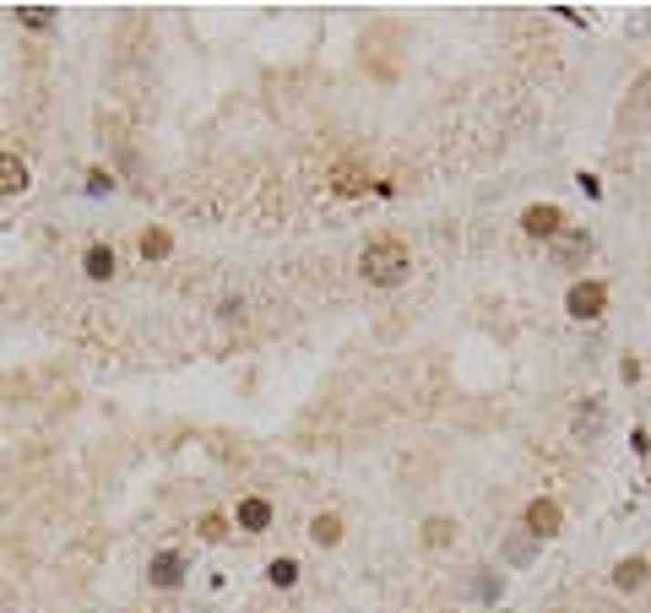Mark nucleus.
<instances>
[{
	"label": "nucleus",
	"instance_id": "nucleus-1",
	"mask_svg": "<svg viewBox=\"0 0 651 613\" xmlns=\"http://www.w3.org/2000/svg\"><path fill=\"white\" fill-rule=\"evenodd\" d=\"M358 272H364L375 288H397V283L413 272V255H408L402 239H369L364 255H358Z\"/></svg>",
	"mask_w": 651,
	"mask_h": 613
},
{
	"label": "nucleus",
	"instance_id": "nucleus-2",
	"mask_svg": "<svg viewBox=\"0 0 651 613\" xmlns=\"http://www.w3.org/2000/svg\"><path fill=\"white\" fill-rule=\"evenodd\" d=\"M564 309H570L575 320H597V315L608 309V288H603V283H575V288L564 294Z\"/></svg>",
	"mask_w": 651,
	"mask_h": 613
},
{
	"label": "nucleus",
	"instance_id": "nucleus-3",
	"mask_svg": "<svg viewBox=\"0 0 651 613\" xmlns=\"http://www.w3.org/2000/svg\"><path fill=\"white\" fill-rule=\"evenodd\" d=\"M586 250H592V234H586V228H575V234H553V239H548V255H553L559 266L586 261Z\"/></svg>",
	"mask_w": 651,
	"mask_h": 613
},
{
	"label": "nucleus",
	"instance_id": "nucleus-4",
	"mask_svg": "<svg viewBox=\"0 0 651 613\" xmlns=\"http://www.w3.org/2000/svg\"><path fill=\"white\" fill-rule=\"evenodd\" d=\"M559 223H564V212H559L553 202L527 206V212H522V228H527L532 239H553V234H559Z\"/></svg>",
	"mask_w": 651,
	"mask_h": 613
},
{
	"label": "nucleus",
	"instance_id": "nucleus-5",
	"mask_svg": "<svg viewBox=\"0 0 651 613\" xmlns=\"http://www.w3.org/2000/svg\"><path fill=\"white\" fill-rule=\"evenodd\" d=\"M147 576H152V587H180V576H185V559L174 554V548H163V554H152V565H147Z\"/></svg>",
	"mask_w": 651,
	"mask_h": 613
},
{
	"label": "nucleus",
	"instance_id": "nucleus-6",
	"mask_svg": "<svg viewBox=\"0 0 651 613\" xmlns=\"http://www.w3.org/2000/svg\"><path fill=\"white\" fill-rule=\"evenodd\" d=\"M559 521H564V515H559L553 500H532V505H527V532H532V537H553Z\"/></svg>",
	"mask_w": 651,
	"mask_h": 613
},
{
	"label": "nucleus",
	"instance_id": "nucleus-7",
	"mask_svg": "<svg viewBox=\"0 0 651 613\" xmlns=\"http://www.w3.org/2000/svg\"><path fill=\"white\" fill-rule=\"evenodd\" d=\"M27 191V163L16 152H0V196H16Z\"/></svg>",
	"mask_w": 651,
	"mask_h": 613
},
{
	"label": "nucleus",
	"instance_id": "nucleus-8",
	"mask_svg": "<svg viewBox=\"0 0 651 613\" xmlns=\"http://www.w3.org/2000/svg\"><path fill=\"white\" fill-rule=\"evenodd\" d=\"M239 526L244 532H266L272 526V505L266 500H239Z\"/></svg>",
	"mask_w": 651,
	"mask_h": 613
},
{
	"label": "nucleus",
	"instance_id": "nucleus-9",
	"mask_svg": "<svg viewBox=\"0 0 651 613\" xmlns=\"http://www.w3.org/2000/svg\"><path fill=\"white\" fill-rule=\"evenodd\" d=\"M82 272H88V277H98V283H104V277H114V250H108V244H93V250L82 255Z\"/></svg>",
	"mask_w": 651,
	"mask_h": 613
},
{
	"label": "nucleus",
	"instance_id": "nucleus-10",
	"mask_svg": "<svg viewBox=\"0 0 651 613\" xmlns=\"http://www.w3.org/2000/svg\"><path fill=\"white\" fill-rule=\"evenodd\" d=\"M646 576H651L646 559H619V565H614V587H625V592H630V587H641Z\"/></svg>",
	"mask_w": 651,
	"mask_h": 613
},
{
	"label": "nucleus",
	"instance_id": "nucleus-11",
	"mask_svg": "<svg viewBox=\"0 0 651 613\" xmlns=\"http://www.w3.org/2000/svg\"><path fill=\"white\" fill-rule=\"evenodd\" d=\"M310 537H315L321 548H336V543H342V521H336V515H315V521H310Z\"/></svg>",
	"mask_w": 651,
	"mask_h": 613
},
{
	"label": "nucleus",
	"instance_id": "nucleus-12",
	"mask_svg": "<svg viewBox=\"0 0 651 613\" xmlns=\"http://www.w3.org/2000/svg\"><path fill=\"white\" fill-rule=\"evenodd\" d=\"M331 191H336V196H358V191H369V180H364L358 169H336V174H331Z\"/></svg>",
	"mask_w": 651,
	"mask_h": 613
},
{
	"label": "nucleus",
	"instance_id": "nucleus-13",
	"mask_svg": "<svg viewBox=\"0 0 651 613\" xmlns=\"http://www.w3.org/2000/svg\"><path fill=\"white\" fill-rule=\"evenodd\" d=\"M169 250H174V239H169L163 228H147V234H141V255H147V261H163Z\"/></svg>",
	"mask_w": 651,
	"mask_h": 613
},
{
	"label": "nucleus",
	"instance_id": "nucleus-14",
	"mask_svg": "<svg viewBox=\"0 0 651 613\" xmlns=\"http://www.w3.org/2000/svg\"><path fill=\"white\" fill-rule=\"evenodd\" d=\"M266 581H272V587H294V581H299V565H294V559H272V565H266Z\"/></svg>",
	"mask_w": 651,
	"mask_h": 613
},
{
	"label": "nucleus",
	"instance_id": "nucleus-15",
	"mask_svg": "<svg viewBox=\"0 0 651 613\" xmlns=\"http://www.w3.org/2000/svg\"><path fill=\"white\" fill-rule=\"evenodd\" d=\"M450 532H456V526H450L445 515H429V521H424V543H429V548H445V543H450Z\"/></svg>",
	"mask_w": 651,
	"mask_h": 613
},
{
	"label": "nucleus",
	"instance_id": "nucleus-16",
	"mask_svg": "<svg viewBox=\"0 0 651 613\" xmlns=\"http://www.w3.org/2000/svg\"><path fill=\"white\" fill-rule=\"evenodd\" d=\"M16 16H22L27 27H38V33H44V27H55V5H22Z\"/></svg>",
	"mask_w": 651,
	"mask_h": 613
},
{
	"label": "nucleus",
	"instance_id": "nucleus-17",
	"mask_svg": "<svg viewBox=\"0 0 651 613\" xmlns=\"http://www.w3.org/2000/svg\"><path fill=\"white\" fill-rule=\"evenodd\" d=\"M202 537H207V543H222V537H228V532H222V515H202Z\"/></svg>",
	"mask_w": 651,
	"mask_h": 613
},
{
	"label": "nucleus",
	"instance_id": "nucleus-18",
	"mask_svg": "<svg viewBox=\"0 0 651 613\" xmlns=\"http://www.w3.org/2000/svg\"><path fill=\"white\" fill-rule=\"evenodd\" d=\"M108 185H114V180H108L104 169H93V174H88V191H93V196H104Z\"/></svg>",
	"mask_w": 651,
	"mask_h": 613
}]
</instances>
